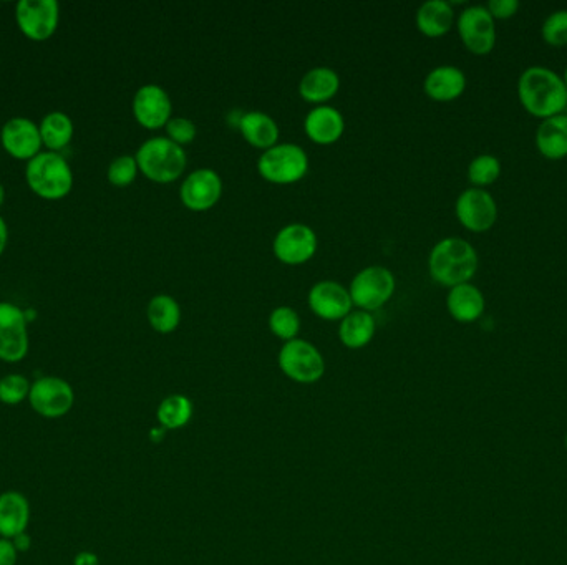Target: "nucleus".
<instances>
[{
  "mask_svg": "<svg viewBox=\"0 0 567 565\" xmlns=\"http://www.w3.org/2000/svg\"><path fill=\"white\" fill-rule=\"evenodd\" d=\"M518 97L526 112L543 120L563 113L567 107V87L563 77L541 65L526 68L521 73Z\"/></svg>",
  "mask_w": 567,
  "mask_h": 565,
  "instance_id": "1",
  "label": "nucleus"
},
{
  "mask_svg": "<svg viewBox=\"0 0 567 565\" xmlns=\"http://www.w3.org/2000/svg\"><path fill=\"white\" fill-rule=\"evenodd\" d=\"M478 262V252L470 242L461 237H445L430 252L428 269L438 284L455 287L473 279Z\"/></svg>",
  "mask_w": 567,
  "mask_h": 565,
  "instance_id": "2",
  "label": "nucleus"
},
{
  "mask_svg": "<svg viewBox=\"0 0 567 565\" xmlns=\"http://www.w3.org/2000/svg\"><path fill=\"white\" fill-rule=\"evenodd\" d=\"M25 179L30 189L40 198L62 199L72 191L73 173L67 160L55 151H40L27 161Z\"/></svg>",
  "mask_w": 567,
  "mask_h": 565,
  "instance_id": "3",
  "label": "nucleus"
},
{
  "mask_svg": "<svg viewBox=\"0 0 567 565\" xmlns=\"http://www.w3.org/2000/svg\"><path fill=\"white\" fill-rule=\"evenodd\" d=\"M135 158L141 173L156 183H171L186 168L185 148L168 136L146 140L136 151Z\"/></svg>",
  "mask_w": 567,
  "mask_h": 565,
  "instance_id": "4",
  "label": "nucleus"
},
{
  "mask_svg": "<svg viewBox=\"0 0 567 565\" xmlns=\"http://www.w3.org/2000/svg\"><path fill=\"white\" fill-rule=\"evenodd\" d=\"M262 178L277 184L296 183L306 176L309 158L301 146L294 143L274 145L262 153L257 161Z\"/></svg>",
  "mask_w": 567,
  "mask_h": 565,
  "instance_id": "5",
  "label": "nucleus"
},
{
  "mask_svg": "<svg viewBox=\"0 0 567 565\" xmlns=\"http://www.w3.org/2000/svg\"><path fill=\"white\" fill-rule=\"evenodd\" d=\"M279 368L294 382L311 385L324 377L325 362L322 353L311 342L289 340L279 352Z\"/></svg>",
  "mask_w": 567,
  "mask_h": 565,
  "instance_id": "6",
  "label": "nucleus"
},
{
  "mask_svg": "<svg viewBox=\"0 0 567 565\" xmlns=\"http://www.w3.org/2000/svg\"><path fill=\"white\" fill-rule=\"evenodd\" d=\"M29 405L45 420H60L75 405V392L67 380L60 377H40L30 387Z\"/></svg>",
  "mask_w": 567,
  "mask_h": 565,
  "instance_id": "7",
  "label": "nucleus"
},
{
  "mask_svg": "<svg viewBox=\"0 0 567 565\" xmlns=\"http://www.w3.org/2000/svg\"><path fill=\"white\" fill-rule=\"evenodd\" d=\"M349 292L354 305L365 312L380 309L395 292V277L387 267H365L354 277Z\"/></svg>",
  "mask_w": 567,
  "mask_h": 565,
  "instance_id": "8",
  "label": "nucleus"
},
{
  "mask_svg": "<svg viewBox=\"0 0 567 565\" xmlns=\"http://www.w3.org/2000/svg\"><path fill=\"white\" fill-rule=\"evenodd\" d=\"M15 20L25 37L44 42L59 27L60 5L57 0H19Z\"/></svg>",
  "mask_w": 567,
  "mask_h": 565,
  "instance_id": "9",
  "label": "nucleus"
},
{
  "mask_svg": "<svg viewBox=\"0 0 567 565\" xmlns=\"http://www.w3.org/2000/svg\"><path fill=\"white\" fill-rule=\"evenodd\" d=\"M29 353V330L24 310L10 302H0V360L19 363Z\"/></svg>",
  "mask_w": 567,
  "mask_h": 565,
  "instance_id": "10",
  "label": "nucleus"
},
{
  "mask_svg": "<svg viewBox=\"0 0 567 565\" xmlns=\"http://www.w3.org/2000/svg\"><path fill=\"white\" fill-rule=\"evenodd\" d=\"M466 49L476 55L490 54L496 44V24L486 5H470L466 7L456 20Z\"/></svg>",
  "mask_w": 567,
  "mask_h": 565,
  "instance_id": "11",
  "label": "nucleus"
},
{
  "mask_svg": "<svg viewBox=\"0 0 567 565\" xmlns=\"http://www.w3.org/2000/svg\"><path fill=\"white\" fill-rule=\"evenodd\" d=\"M456 218L466 229L485 232L495 226L498 206L490 191L468 188L456 199Z\"/></svg>",
  "mask_w": 567,
  "mask_h": 565,
  "instance_id": "12",
  "label": "nucleus"
},
{
  "mask_svg": "<svg viewBox=\"0 0 567 565\" xmlns=\"http://www.w3.org/2000/svg\"><path fill=\"white\" fill-rule=\"evenodd\" d=\"M317 251V236L302 223L287 224L274 237V254L284 264L297 266L309 261Z\"/></svg>",
  "mask_w": 567,
  "mask_h": 565,
  "instance_id": "13",
  "label": "nucleus"
},
{
  "mask_svg": "<svg viewBox=\"0 0 567 565\" xmlns=\"http://www.w3.org/2000/svg\"><path fill=\"white\" fill-rule=\"evenodd\" d=\"M0 143L15 160L27 161L39 155L40 148L44 146L39 125L24 116H15L12 120L5 121L0 131Z\"/></svg>",
  "mask_w": 567,
  "mask_h": 565,
  "instance_id": "14",
  "label": "nucleus"
},
{
  "mask_svg": "<svg viewBox=\"0 0 567 565\" xmlns=\"http://www.w3.org/2000/svg\"><path fill=\"white\" fill-rule=\"evenodd\" d=\"M171 98L165 88L148 83L138 88L133 97V115L145 128L156 130L171 120Z\"/></svg>",
  "mask_w": 567,
  "mask_h": 565,
  "instance_id": "15",
  "label": "nucleus"
},
{
  "mask_svg": "<svg viewBox=\"0 0 567 565\" xmlns=\"http://www.w3.org/2000/svg\"><path fill=\"white\" fill-rule=\"evenodd\" d=\"M223 193V181L211 168L193 171L181 184L180 194L185 206L193 211L213 208Z\"/></svg>",
  "mask_w": 567,
  "mask_h": 565,
  "instance_id": "16",
  "label": "nucleus"
},
{
  "mask_svg": "<svg viewBox=\"0 0 567 565\" xmlns=\"http://www.w3.org/2000/svg\"><path fill=\"white\" fill-rule=\"evenodd\" d=\"M309 305L314 314L325 320H342L352 312V297L344 285L335 281H320L309 292Z\"/></svg>",
  "mask_w": 567,
  "mask_h": 565,
  "instance_id": "17",
  "label": "nucleus"
},
{
  "mask_svg": "<svg viewBox=\"0 0 567 565\" xmlns=\"http://www.w3.org/2000/svg\"><path fill=\"white\" fill-rule=\"evenodd\" d=\"M30 503L20 491L0 494V537L14 539L27 532L30 522Z\"/></svg>",
  "mask_w": 567,
  "mask_h": 565,
  "instance_id": "18",
  "label": "nucleus"
},
{
  "mask_svg": "<svg viewBox=\"0 0 567 565\" xmlns=\"http://www.w3.org/2000/svg\"><path fill=\"white\" fill-rule=\"evenodd\" d=\"M446 305L453 319L463 324H471L485 312V295L476 285L466 282L451 287L446 297Z\"/></svg>",
  "mask_w": 567,
  "mask_h": 565,
  "instance_id": "19",
  "label": "nucleus"
},
{
  "mask_svg": "<svg viewBox=\"0 0 567 565\" xmlns=\"http://www.w3.org/2000/svg\"><path fill=\"white\" fill-rule=\"evenodd\" d=\"M304 128H306L307 136L315 143L329 145L339 140L344 133V116L337 108L320 105L307 113Z\"/></svg>",
  "mask_w": 567,
  "mask_h": 565,
  "instance_id": "20",
  "label": "nucleus"
},
{
  "mask_svg": "<svg viewBox=\"0 0 567 565\" xmlns=\"http://www.w3.org/2000/svg\"><path fill=\"white\" fill-rule=\"evenodd\" d=\"M423 88L428 97L438 102H450L465 92L466 75L455 65H440L428 73Z\"/></svg>",
  "mask_w": 567,
  "mask_h": 565,
  "instance_id": "21",
  "label": "nucleus"
},
{
  "mask_svg": "<svg viewBox=\"0 0 567 565\" xmlns=\"http://www.w3.org/2000/svg\"><path fill=\"white\" fill-rule=\"evenodd\" d=\"M536 146L539 153L549 160H561L567 156V115L544 118L536 130Z\"/></svg>",
  "mask_w": 567,
  "mask_h": 565,
  "instance_id": "22",
  "label": "nucleus"
},
{
  "mask_svg": "<svg viewBox=\"0 0 567 565\" xmlns=\"http://www.w3.org/2000/svg\"><path fill=\"white\" fill-rule=\"evenodd\" d=\"M239 130L244 138L256 148L269 150L277 145L279 126L271 115L264 112H248L239 118Z\"/></svg>",
  "mask_w": 567,
  "mask_h": 565,
  "instance_id": "23",
  "label": "nucleus"
},
{
  "mask_svg": "<svg viewBox=\"0 0 567 565\" xmlns=\"http://www.w3.org/2000/svg\"><path fill=\"white\" fill-rule=\"evenodd\" d=\"M340 77L334 68L315 67L302 77L299 92L307 102L322 103L339 92Z\"/></svg>",
  "mask_w": 567,
  "mask_h": 565,
  "instance_id": "24",
  "label": "nucleus"
},
{
  "mask_svg": "<svg viewBox=\"0 0 567 565\" xmlns=\"http://www.w3.org/2000/svg\"><path fill=\"white\" fill-rule=\"evenodd\" d=\"M455 22V10L446 0H427L417 10V27L428 37H440Z\"/></svg>",
  "mask_w": 567,
  "mask_h": 565,
  "instance_id": "25",
  "label": "nucleus"
},
{
  "mask_svg": "<svg viewBox=\"0 0 567 565\" xmlns=\"http://www.w3.org/2000/svg\"><path fill=\"white\" fill-rule=\"evenodd\" d=\"M375 319L365 310H355L340 322L339 337L347 348H362L374 339Z\"/></svg>",
  "mask_w": 567,
  "mask_h": 565,
  "instance_id": "26",
  "label": "nucleus"
},
{
  "mask_svg": "<svg viewBox=\"0 0 567 565\" xmlns=\"http://www.w3.org/2000/svg\"><path fill=\"white\" fill-rule=\"evenodd\" d=\"M146 317L156 332L171 334L180 325L181 307L171 295L158 294L150 300Z\"/></svg>",
  "mask_w": 567,
  "mask_h": 565,
  "instance_id": "27",
  "label": "nucleus"
},
{
  "mask_svg": "<svg viewBox=\"0 0 567 565\" xmlns=\"http://www.w3.org/2000/svg\"><path fill=\"white\" fill-rule=\"evenodd\" d=\"M42 143L49 151L59 153L73 138V121L67 113L52 112L40 121Z\"/></svg>",
  "mask_w": 567,
  "mask_h": 565,
  "instance_id": "28",
  "label": "nucleus"
},
{
  "mask_svg": "<svg viewBox=\"0 0 567 565\" xmlns=\"http://www.w3.org/2000/svg\"><path fill=\"white\" fill-rule=\"evenodd\" d=\"M193 401L186 395H170L161 401L156 418L166 431L181 430L193 418Z\"/></svg>",
  "mask_w": 567,
  "mask_h": 565,
  "instance_id": "29",
  "label": "nucleus"
},
{
  "mask_svg": "<svg viewBox=\"0 0 567 565\" xmlns=\"http://www.w3.org/2000/svg\"><path fill=\"white\" fill-rule=\"evenodd\" d=\"M269 327H271L272 334L279 337V339L294 340L301 330V319L299 314L292 307L281 305L272 310L269 315Z\"/></svg>",
  "mask_w": 567,
  "mask_h": 565,
  "instance_id": "30",
  "label": "nucleus"
},
{
  "mask_svg": "<svg viewBox=\"0 0 567 565\" xmlns=\"http://www.w3.org/2000/svg\"><path fill=\"white\" fill-rule=\"evenodd\" d=\"M501 163L495 155H478L471 160L468 166V179L475 184V188H483L495 183L500 178Z\"/></svg>",
  "mask_w": 567,
  "mask_h": 565,
  "instance_id": "31",
  "label": "nucleus"
},
{
  "mask_svg": "<svg viewBox=\"0 0 567 565\" xmlns=\"http://www.w3.org/2000/svg\"><path fill=\"white\" fill-rule=\"evenodd\" d=\"M32 383L20 373H9L0 378V403L5 406H19L29 400Z\"/></svg>",
  "mask_w": 567,
  "mask_h": 565,
  "instance_id": "32",
  "label": "nucleus"
},
{
  "mask_svg": "<svg viewBox=\"0 0 567 565\" xmlns=\"http://www.w3.org/2000/svg\"><path fill=\"white\" fill-rule=\"evenodd\" d=\"M543 39L553 47L567 45V9L554 10L541 27Z\"/></svg>",
  "mask_w": 567,
  "mask_h": 565,
  "instance_id": "33",
  "label": "nucleus"
},
{
  "mask_svg": "<svg viewBox=\"0 0 567 565\" xmlns=\"http://www.w3.org/2000/svg\"><path fill=\"white\" fill-rule=\"evenodd\" d=\"M138 170L140 168H138L135 156H118V158L112 161V165L108 166V181L113 186L125 188V186L135 181Z\"/></svg>",
  "mask_w": 567,
  "mask_h": 565,
  "instance_id": "34",
  "label": "nucleus"
},
{
  "mask_svg": "<svg viewBox=\"0 0 567 565\" xmlns=\"http://www.w3.org/2000/svg\"><path fill=\"white\" fill-rule=\"evenodd\" d=\"M166 133L178 145H186L196 138V125L185 116H175L166 123Z\"/></svg>",
  "mask_w": 567,
  "mask_h": 565,
  "instance_id": "35",
  "label": "nucleus"
},
{
  "mask_svg": "<svg viewBox=\"0 0 567 565\" xmlns=\"http://www.w3.org/2000/svg\"><path fill=\"white\" fill-rule=\"evenodd\" d=\"M486 9L490 10L493 19H509L519 10L518 0H490L486 4Z\"/></svg>",
  "mask_w": 567,
  "mask_h": 565,
  "instance_id": "36",
  "label": "nucleus"
},
{
  "mask_svg": "<svg viewBox=\"0 0 567 565\" xmlns=\"http://www.w3.org/2000/svg\"><path fill=\"white\" fill-rule=\"evenodd\" d=\"M19 551L15 549L12 539L0 537V565H17Z\"/></svg>",
  "mask_w": 567,
  "mask_h": 565,
  "instance_id": "37",
  "label": "nucleus"
},
{
  "mask_svg": "<svg viewBox=\"0 0 567 565\" xmlns=\"http://www.w3.org/2000/svg\"><path fill=\"white\" fill-rule=\"evenodd\" d=\"M73 565H100V559L92 551H80L73 557Z\"/></svg>",
  "mask_w": 567,
  "mask_h": 565,
  "instance_id": "38",
  "label": "nucleus"
},
{
  "mask_svg": "<svg viewBox=\"0 0 567 565\" xmlns=\"http://www.w3.org/2000/svg\"><path fill=\"white\" fill-rule=\"evenodd\" d=\"M12 542H14L15 549L19 551V554H22V552L30 551V547H32V539H30V536L29 534H27V532L20 534V536L14 537V539H12Z\"/></svg>",
  "mask_w": 567,
  "mask_h": 565,
  "instance_id": "39",
  "label": "nucleus"
},
{
  "mask_svg": "<svg viewBox=\"0 0 567 565\" xmlns=\"http://www.w3.org/2000/svg\"><path fill=\"white\" fill-rule=\"evenodd\" d=\"M7 239H9V229H7V224H5L4 218L0 216V256H2V252L5 251Z\"/></svg>",
  "mask_w": 567,
  "mask_h": 565,
  "instance_id": "40",
  "label": "nucleus"
},
{
  "mask_svg": "<svg viewBox=\"0 0 567 565\" xmlns=\"http://www.w3.org/2000/svg\"><path fill=\"white\" fill-rule=\"evenodd\" d=\"M165 438L166 430L163 426H156V428H153V430L150 431V440L153 441V443H156V445L165 440Z\"/></svg>",
  "mask_w": 567,
  "mask_h": 565,
  "instance_id": "41",
  "label": "nucleus"
},
{
  "mask_svg": "<svg viewBox=\"0 0 567 565\" xmlns=\"http://www.w3.org/2000/svg\"><path fill=\"white\" fill-rule=\"evenodd\" d=\"M5 201V189L4 186H2V184H0V206H2V204H4Z\"/></svg>",
  "mask_w": 567,
  "mask_h": 565,
  "instance_id": "42",
  "label": "nucleus"
},
{
  "mask_svg": "<svg viewBox=\"0 0 567 565\" xmlns=\"http://www.w3.org/2000/svg\"><path fill=\"white\" fill-rule=\"evenodd\" d=\"M563 80H564V83H566V87H567V67H566V70H564Z\"/></svg>",
  "mask_w": 567,
  "mask_h": 565,
  "instance_id": "43",
  "label": "nucleus"
},
{
  "mask_svg": "<svg viewBox=\"0 0 567 565\" xmlns=\"http://www.w3.org/2000/svg\"><path fill=\"white\" fill-rule=\"evenodd\" d=\"M564 448H566L567 451V433H566V438H564Z\"/></svg>",
  "mask_w": 567,
  "mask_h": 565,
  "instance_id": "44",
  "label": "nucleus"
}]
</instances>
